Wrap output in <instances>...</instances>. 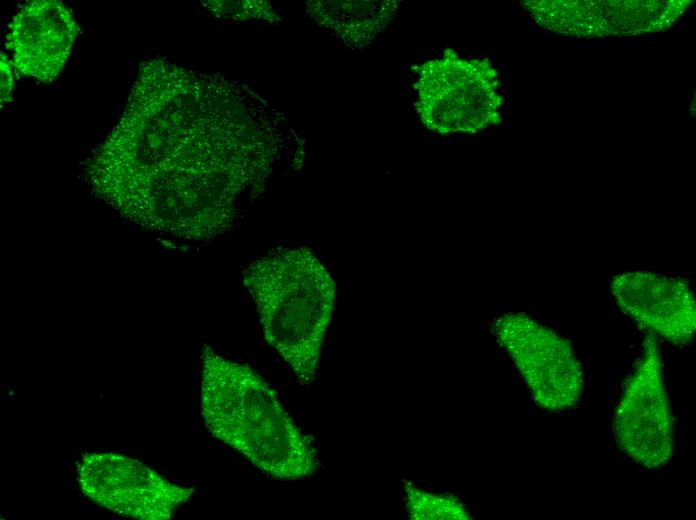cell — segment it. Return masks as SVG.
<instances>
[{
	"label": "cell",
	"mask_w": 696,
	"mask_h": 520,
	"mask_svg": "<svg viewBox=\"0 0 696 520\" xmlns=\"http://www.w3.org/2000/svg\"><path fill=\"white\" fill-rule=\"evenodd\" d=\"M77 475L81 490L94 503L141 520L170 519L194 493L136 459L111 452L83 456Z\"/></svg>",
	"instance_id": "cell-7"
},
{
	"label": "cell",
	"mask_w": 696,
	"mask_h": 520,
	"mask_svg": "<svg viewBox=\"0 0 696 520\" xmlns=\"http://www.w3.org/2000/svg\"><path fill=\"white\" fill-rule=\"evenodd\" d=\"M242 282L256 305L266 342L301 385H311L336 297L325 266L309 248H279L250 263Z\"/></svg>",
	"instance_id": "cell-3"
},
{
	"label": "cell",
	"mask_w": 696,
	"mask_h": 520,
	"mask_svg": "<svg viewBox=\"0 0 696 520\" xmlns=\"http://www.w3.org/2000/svg\"><path fill=\"white\" fill-rule=\"evenodd\" d=\"M175 69L139 65L124 111L86 159L84 183L128 221L186 240L230 228L246 165L231 155L204 118L176 107Z\"/></svg>",
	"instance_id": "cell-1"
},
{
	"label": "cell",
	"mask_w": 696,
	"mask_h": 520,
	"mask_svg": "<svg viewBox=\"0 0 696 520\" xmlns=\"http://www.w3.org/2000/svg\"><path fill=\"white\" fill-rule=\"evenodd\" d=\"M201 359V414L209 432L270 478L313 476L319 467L313 442L273 387L247 364L224 358L208 345Z\"/></svg>",
	"instance_id": "cell-2"
},
{
	"label": "cell",
	"mask_w": 696,
	"mask_h": 520,
	"mask_svg": "<svg viewBox=\"0 0 696 520\" xmlns=\"http://www.w3.org/2000/svg\"><path fill=\"white\" fill-rule=\"evenodd\" d=\"M1 106L12 101L14 87L11 64L7 56L1 52Z\"/></svg>",
	"instance_id": "cell-11"
},
{
	"label": "cell",
	"mask_w": 696,
	"mask_h": 520,
	"mask_svg": "<svg viewBox=\"0 0 696 520\" xmlns=\"http://www.w3.org/2000/svg\"><path fill=\"white\" fill-rule=\"evenodd\" d=\"M406 510L413 520H468L472 515L455 496L437 494L404 481Z\"/></svg>",
	"instance_id": "cell-10"
},
{
	"label": "cell",
	"mask_w": 696,
	"mask_h": 520,
	"mask_svg": "<svg viewBox=\"0 0 696 520\" xmlns=\"http://www.w3.org/2000/svg\"><path fill=\"white\" fill-rule=\"evenodd\" d=\"M493 333L539 407L559 413L579 402L584 388L583 370L566 338L516 312L496 318Z\"/></svg>",
	"instance_id": "cell-5"
},
{
	"label": "cell",
	"mask_w": 696,
	"mask_h": 520,
	"mask_svg": "<svg viewBox=\"0 0 696 520\" xmlns=\"http://www.w3.org/2000/svg\"><path fill=\"white\" fill-rule=\"evenodd\" d=\"M78 31L73 14L63 2L35 0L13 17L5 42L18 72L49 83L66 65Z\"/></svg>",
	"instance_id": "cell-8"
},
{
	"label": "cell",
	"mask_w": 696,
	"mask_h": 520,
	"mask_svg": "<svg viewBox=\"0 0 696 520\" xmlns=\"http://www.w3.org/2000/svg\"><path fill=\"white\" fill-rule=\"evenodd\" d=\"M497 85V72L487 60L464 59L446 49L418 67L417 114L439 134L476 133L499 121Z\"/></svg>",
	"instance_id": "cell-4"
},
{
	"label": "cell",
	"mask_w": 696,
	"mask_h": 520,
	"mask_svg": "<svg viewBox=\"0 0 696 520\" xmlns=\"http://www.w3.org/2000/svg\"><path fill=\"white\" fill-rule=\"evenodd\" d=\"M613 433L618 447L646 468L662 467L671 460L673 418L661 353L652 332L645 339L642 356L617 405Z\"/></svg>",
	"instance_id": "cell-6"
},
{
	"label": "cell",
	"mask_w": 696,
	"mask_h": 520,
	"mask_svg": "<svg viewBox=\"0 0 696 520\" xmlns=\"http://www.w3.org/2000/svg\"><path fill=\"white\" fill-rule=\"evenodd\" d=\"M611 292L620 309L649 332L677 345L692 341L696 304L686 280L631 271L613 277Z\"/></svg>",
	"instance_id": "cell-9"
}]
</instances>
